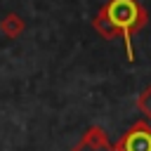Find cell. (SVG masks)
Wrapping results in <instances>:
<instances>
[{"label": "cell", "instance_id": "1", "mask_svg": "<svg viewBox=\"0 0 151 151\" xmlns=\"http://www.w3.org/2000/svg\"><path fill=\"white\" fill-rule=\"evenodd\" d=\"M149 21V12L139 0H106L92 17V28L104 40L120 38L125 45L127 61H134L132 35L139 33Z\"/></svg>", "mask_w": 151, "mask_h": 151}, {"label": "cell", "instance_id": "2", "mask_svg": "<svg viewBox=\"0 0 151 151\" xmlns=\"http://www.w3.org/2000/svg\"><path fill=\"white\" fill-rule=\"evenodd\" d=\"M116 151H151V123L134 120L116 142Z\"/></svg>", "mask_w": 151, "mask_h": 151}, {"label": "cell", "instance_id": "3", "mask_svg": "<svg viewBox=\"0 0 151 151\" xmlns=\"http://www.w3.org/2000/svg\"><path fill=\"white\" fill-rule=\"evenodd\" d=\"M71 151H116V144H111L104 127L92 125V127L85 130V134L80 137V142Z\"/></svg>", "mask_w": 151, "mask_h": 151}, {"label": "cell", "instance_id": "4", "mask_svg": "<svg viewBox=\"0 0 151 151\" xmlns=\"http://www.w3.org/2000/svg\"><path fill=\"white\" fill-rule=\"evenodd\" d=\"M24 31H26V21H24L19 14L9 12V14H5V17H2V21H0V33H2L5 38L14 40V38H19Z\"/></svg>", "mask_w": 151, "mask_h": 151}, {"label": "cell", "instance_id": "5", "mask_svg": "<svg viewBox=\"0 0 151 151\" xmlns=\"http://www.w3.org/2000/svg\"><path fill=\"white\" fill-rule=\"evenodd\" d=\"M137 109L142 111V116L151 123V85L146 90H142V94L137 97Z\"/></svg>", "mask_w": 151, "mask_h": 151}]
</instances>
